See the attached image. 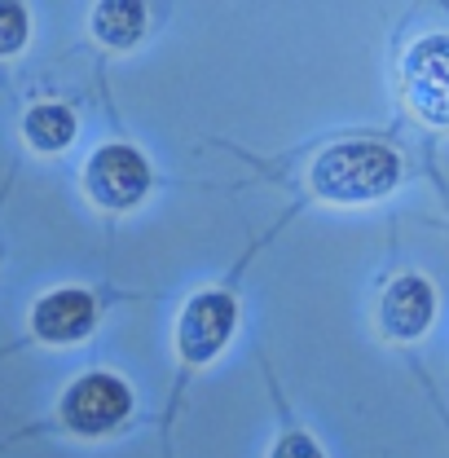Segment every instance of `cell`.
<instances>
[{"label": "cell", "instance_id": "1", "mask_svg": "<svg viewBox=\"0 0 449 458\" xmlns=\"http://www.w3.org/2000/svg\"><path fill=\"white\" fill-rule=\"evenodd\" d=\"M401 181V159L388 146L375 141H343L331 146L318 164H313V190L331 203H366V199H384Z\"/></svg>", "mask_w": 449, "mask_h": 458}, {"label": "cell", "instance_id": "2", "mask_svg": "<svg viewBox=\"0 0 449 458\" xmlns=\"http://www.w3.org/2000/svg\"><path fill=\"white\" fill-rule=\"evenodd\" d=\"M401 84L423 123L449 128V36H423L401 62Z\"/></svg>", "mask_w": 449, "mask_h": 458}, {"label": "cell", "instance_id": "3", "mask_svg": "<svg viewBox=\"0 0 449 458\" xmlns=\"http://www.w3.org/2000/svg\"><path fill=\"white\" fill-rule=\"evenodd\" d=\"M84 181H89V194L102 208H132L150 190V168L132 146H102L89 159Z\"/></svg>", "mask_w": 449, "mask_h": 458}, {"label": "cell", "instance_id": "4", "mask_svg": "<svg viewBox=\"0 0 449 458\" xmlns=\"http://www.w3.org/2000/svg\"><path fill=\"white\" fill-rule=\"evenodd\" d=\"M128 410H132V393H128L114 375H84V379L62 397L66 428H75V432H84V437H97V432L114 428Z\"/></svg>", "mask_w": 449, "mask_h": 458}, {"label": "cell", "instance_id": "5", "mask_svg": "<svg viewBox=\"0 0 449 458\" xmlns=\"http://www.w3.org/2000/svg\"><path fill=\"white\" fill-rule=\"evenodd\" d=\"M233 331V300L221 291H203L190 300L181 318V352L190 361H212Z\"/></svg>", "mask_w": 449, "mask_h": 458}, {"label": "cell", "instance_id": "6", "mask_svg": "<svg viewBox=\"0 0 449 458\" xmlns=\"http://www.w3.org/2000/svg\"><path fill=\"white\" fill-rule=\"evenodd\" d=\"M432 313H436V295L432 286L414 274L396 278L388 291H384V304H379V322L393 340H414L432 327Z\"/></svg>", "mask_w": 449, "mask_h": 458}, {"label": "cell", "instance_id": "7", "mask_svg": "<svg viewBox=\"0 0 449 458\" xmlns=\"http://www.w3.org/2000/svg\"><path fill=\"white\" fill-rule=\"evenodd\" d=\"M93 318L97 313H93V300L84 291H54V295H45L36 304L31 327H36L40 340L49 344H75L93 331Z\"/></svg>", "mask_w": 449, "mask_h": 458}, {"label": "cell", "instance_id": "8", "mask_svg": "<svg viewBox=\"0 0 449 458\" xmlns=\"http://www.w3.org/2000/svg\"><path fill=\"white\" fill-rule=\"evenodd\" d=\"M93 31H97L106 45H114V49H128V45H137L141 31H146V9L132 4V0H106V4H97V13H93Z\"/></svg>", "mask_w": 449, "mask_h": 458}, {"label": "cell", "instance_id": "9", "mask_svg": "<svg viewBox=\"0 0 449 458\" xmlns=\"http://www.w3.org/2000/svg\"><path fill=\"white\" fill-rule=\"evenodd\" d=\"M75 137V114L66 106H36L27 114V141L36 150H62Z\"/></svg>", "mask_w": 449, "mask_h": 458}, {"label": "cell", "instance_id": "10", "mask_svg": "<svg viewBox=\"0 0 449 458\" xmlns=\"http://www.w3.org/2000/svg\"><path fill=\"white\" fill-rule=\"evenodd\" d=\"M22 40H27V13H22V4H0V57L22 49Z\"/></svg>", "mask_w": 449, "mask_h": 458}, {"label": "cell", "instance_id": "11", "mask_svg": "<svg viewBox=\"0 0 449 458\" xmlns=\"http://www.w3.org/2000/svg\"><path fill=\"white\" fill-rule=\"evenodd\" d=\"M274 458H322V450L309 437H286V441H278Z\"/></svg>", "mask_w": 449, "mask_h": 458}]
</instances>
